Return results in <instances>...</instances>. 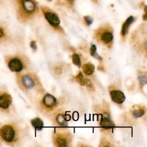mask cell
Masks as SVG:
<instances>
[{"instance_id": "6da1fadb", "label": "cell", "mask_w": 147, "mask_h": 147, "mask_svg": "<svg viewBox=\"0 0 147 147\" xmlns=\"http://www.w3.org/2000/svg\"><path fill=\"white\" fill-rule=\"evenodd\" d=\"M27 135V131L20 123L13 122L6 123L0 127V138L7 145L18 146Z\"/></svg>"}, {"instance_id": "7a4b0ae2", "label": "cell", "mask_w": 147, "mask_h": 147, "mask_svg": "<svg viewBox=\"0 0 147 147\" xmlns=\"http://www.w3.org/2000/svg\"><path fill=\"white\" fill-rule=\"evenodd\" d=\"M16 82L20 89L28 95L42 94L45 91L38 77L33 72L17 73Z\"/></svg>"}, {"instance_id": "3957f363", "label": "cell", "mask_w": 147, "mask_h": 147, "mask_svg": "<svg viewBox=\"0 0 147 147\" xmlns=\"http://www.w3.org/2000/svg\"><path fill=\"white\" fill-rule=\"evenodd\" d=\"M16 16L21 23L32 21L38 13V6L35 0H13Z\"/></svg>"}, {"instance_id": "277c9868", "label": "cell", "mask_w": 147, "mask_h": 147, "mask_svg": "<svg viewBox=\"0 0 147 147\" xmlns=\"http://www.w3.org/2000/svg\"><path fill=\"white\" fill-rule=\"evenodd\" d=\"M5 60L8 68L11 72L16 73L26 71L30 67L29 59L22 53L6 55Z\"/></svg>"}, {"instance_id": "5b68a950", "label": "cell", "mask_w": 147, "mask_h": 147, "mask_svg": "<svg viewBox=\"0 0 147 147\" xmlns=\"http://www.w3.org/2000/svg\"><path fill=\"white\" fill-rule=\"evenodd\" d=\"M113 29L111 25L108 23L103 24L98 27L94 33V38L95 40L107 47L111 48L114 41Z\"/></svg>"}, {"instance_id": "8992f818", "label": "cell", "mask_w": 147, "mask_h": 147, "mask_svg": "<svg viewBox=\"0 0 147 147\" xmlns=\"http://www.w3.org/2000/svg\"><path fill=\"white\" fill-rule=\"evenodd\" d=\"M53 145L57 147H68L71 146L73 140L72 134L64 127L56 128L52 133Z\"/></svg>"}, {"instance_id": "52a82bcc", "label": "cell", "mask_w": 147, "mask_h": 147, "mask_svg": "<svg viewBox=\"0 0 147 147\" xmlns=\"http://www.w3.org/2000/svg\"><path fill=\"white\" fill-rule=\"evenodd\" d=\"M59 105L57 99L51 94H45L39 102V109L44 114H51L56 109Z\"/></svg>"}, {"instance_id": "ba28073f", "label": "cell", "mask_w": 147, "mask_h": 147, "mask_svg": "<svg viewBox=\"0 0 147 147\" xmlns=\"http://www.w3.org/2000/svg\"><path fill=\"white\" fill-rule=\"evenodd\" d=\"M49 115H51L52 123L56 126L64 128L68 127L71 117L65 111L59 109L57 110H54Z\"/></svg>"}, {"instance_id": "9c48e42d", "label": "cell", "mask_w": 147, "mask_h": 147, "mask_svg": "<svg viewBox=\"0 0 147 147\" xmlns=\"http://www.w3.org/2000/svg\"><path fill=\"white\" fill-rule=\"evenodd\" d=\"M41 9L45 20L55 30L60 32H63V30L60 26V20L58 15L47 6H42L41 7Z\"/></svg>"}, {"instance_id": "30bf717a", "label": "cell", "mask_w": 147, "mask_h": 147, "mask_svg": "<svg viewBox=\"0 0 147 147\" xmlns=\"http://www.w3.org/2000/svg\"><path fill=\"white\" fill-rule=\"evenodd\" d=\"M13 98L6 91H0V113L8 114L11 113Z\"/></svg>"}, {"instance_id": "8fae6325", "label": "cell", "mask_w": 147, "mask_h": 147, "mask_svg": "<svg viewBox=\"0 0 147 147\" xmlns=\"http://www.w3.org/2000/svg\"><path fill=\"white\" fill-rule=\"evenodd\" d=\"M109 94L111 100L118 105L123 103L125 100V95L122 91L117 87L115 85L111 86L109 87Z\"/></svg>"}, {"instance_id": "7c38bea8", "label": "cell", "mask_w": 147, "mask_h": 147, "mask_svg": "<svg viewBox=\"0 0 147 147\" xmlns=\"http://www.w3.org/2000/svg\"><path fill=\"white\" fill-rule=\"evenodd\" d=\"M99 125L103 130L106 131H111L115 127V123L107 113L101 114L99 119Z\"/></svg>"}, {"instance_id": "4fadbf2b", "label": "cell", "mask_w": 147, "mask_h": 147, "mask_svg": "<svg viewBox=\"0 0 147 147\" xmlns=\"http://www.w3.org/2000/svg\"><path fill=\"white\" fill-rule=\"evenodd\" d=\"M11 40L9 32L3 26L0 25V45L4 46Z\"/></svg>"}, {"instance_id": "5bb4252c", "label": "cell", "mask_w": 147, "mask_h": 147, "mask_svg": "<svg viewBox=\"0 0 147 147\" xmlns=\"http://www.w3.org/2000/svg\"><path fill=\"white\" fill-rule=\"evenodd\" d=\"M134 17L133 16H129L123 22L121 30V36L123 39L125 40L128 34L129 28L131 24L134 22Z\"/></svg>"}, {"instance_id": "9a60e30c", "label": "cell", "mask_w": 147, "mask_h": 147, "mask_svg": "<svg viewBox=\"0 0 147 147\" xmlns=\"http://www.w3.org/2000/svg\"><path fill=\"white\" fill-rule=\"evenodd\" d=\"M145 108L144 106H133L130 111V114L133 118L137 119L143 116L145 113Z\"/></svg>"}, {"instance_id": "2e32d148", "label": "cell", "mask_w": 147, "mask_h": 147, "mask_svg": "<svg viewBox=\"0 0 147 147\" xmlns=\"http://www.w3.org/2000/svg\"><path fill=\"white\" fill-rule=\"evenodd\" d=\"M30 123L33 127L36 130H41L44 126L42 120L39 117H36L30 120Z\"/></svg>"}, {"instance_id": "e0dca14e", "label": "cell", "mask_w": 147, "mask_h": 147, "mask_svg": "<svg viewBox=\"0 0 147 147\" xmlns=\"http://www.w3.org/2000/svg\"><path fill=\"white\" fill-rule=\"evenodd\" d=\"M82 68L83 72L86 75H92L95 71V66L92 63H87L82 65Z\"/></svg>"}, {"instance_id": "ac0fdd59", "label": "cell", "mask_w": 147, "mask_h": 147, "mask_svg": "<svg viewBox=\"0 0 147 147\" xmlns=\"http://www.w3.org/2000/svg\"><path fill=\"white\" fill-rule=\"evenodd\" d=\"M90 55L91 56H93L94 57H95V59L99 60H102V57L101 56H100L96 51V47L95 45L92 44L91 45L90 49Z\"/></svg>"}, {"instance_id": "d6986e66", "label": "cell", "mask_w": 147, "mask_h": 147, "mask_svg": "<svg viewBox=\"0 0 147 147\" xmlns=\"http://www.w3.org/2000/svg\"><path fill=\"white\" fill-rule=\"evenodd\" d=\"M72 60L74 64L78 67L79 68H80L82 66V62L80 58V56L77 53H73L72 55Z\"/></svg>"}, {"instance_id": "ffe728a7", "label": "cell", "mask_w": 147, "mask_h": 147, "mask_svg": "<svg viewBox=\"0 0 147 147\" xmlns=\"http://www.w3.org/2000/svg\"><path fill=\"white\" fill-rule=\"evenodd\" d=\"M75 80L78 83L80 84L81 86H84L85 83H86V79L84 78V76L81 71H80L75 76Z\"/></svg>"}, {"instance_id": "44dd1931", "label": "cell", "mask_w": 147, "mask_h": 147, "mask_svg": "<svg viewBox=\"0 0 147 147\" xmlns=\"http://www.w3.org/2000/svg\"><path fill=\"white\" fill-rule=\"evenodd\" d=\"M138 80L140 82V85L142 87L144 86V84H146V75H141L138 76Z\"/></svg>"}, {"instance_id": "7402d4cb", "label": "cell", "mask_w": 147, "mask_h": 147, "mask_svg": "<svg viewBox=\"0 0 147 147\" xmlns=\"http://www.w3.org/2000/svg\"><path fill=\"white\" fill-rule=\"evenodd\" d=\"M83 19H84V22L86 23V24L87 26L91 25L92 24V22H93V18H92L91 17L89 16H84Z\"/></svg>"}, {"instance_id": "603a6c76", "label": "cell", "mask_w": 147, "mask_h": 147, "mask_svg": "<svg viewBox=\"0 0 147 147\" xmlns=\"http://www.w3.org/2000/svg\"><path fill=\"white\" fill-rule=\"evenodd\" d=\"M85 84H86V86L89 90L92 91H94V87L92 83H91V82L89 79H86Z\"/></svg>"}, {"instance_id": "cb8c5ba5", "label": "cell", "mask_w": 147, "mask_h": 147, "mask_svg": "<svg viewBox=\"0 0 147 147\" xmlns=\"http://www.w3.org/2000/svg\"><path fill=\"white\" fill-rule=\"evenodd\" d=\"M30 47L33 51H36L37 50V48L36 42L35 41H33V40L30 43Z\"/></svg>"}, {"instance_id": "d4e9b609", "label": "cell", "mask_w": 147, "mask_h": 147, "mask_svg": "<svg viewBox=\"0 0 147 147\" xmlns=\"http://www.w3.org/2000/svg\"><path fill=\"white\" fill-rule=\"evenodd\" d=\"M63 2H64L67 4L68 6H73L74 3L75 2V0H61Z\"/></svg>"}, {"instance_id": "484cf974", "label": "cell", "mask_w": 147, "mask_h": 147, "mask_svg": "<svg viewBox=\"0 0 147 147\" xmlns=\"http://www.w3.org/2000/svg\"><path fill=\"white\" fill-rule=\"evenodd\" d=\"M144 11H145V13H144V14L142 16V18H143L144 20L145 21V20H146V17H146V5L145 6Z\"/></svg>"}, {"instance_id": "4316f807", "label": "cell", "mask_w": 147, "mask_h": 147, "mask_svg": "<svg viewBox=\"0 0 147 147\" xmlns=\"http://www.w3.org/2000/svg\"><path fill=\"white\" fill-rule=\"evenodd\" d=\"M47 1H52V0H47Z\"/></svg>"}]
</instances>
